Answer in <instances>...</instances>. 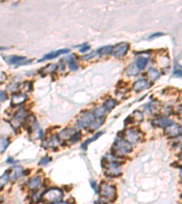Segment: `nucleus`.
Masks as SVG:
<instances>
[{
  "mask_svg": "<svg viewBox=\"0 0 182 204\" xmlns=\"http://www.w3.org/2000/svg\"><path fill=\"white\" fill-rule=\"evenodd\" d=\"M90 186L92 187V189L94 190V191H95L96 193L99 192V187L98 183H97L96 181H90Z\"/></svg>",
  "mask_w": 182,
  "mask_h": 204,
  "instance_id": "obj_32",
  "label": "nucleus"
},
{
  "mask_svg": "<svg viewBox=\"0 0 182 204\" xmlns=\"http://www.w3.org/2000/svg\"><path fill=\"white\" fill-rule=\"evenodd\" d=\"M7 61L10 64H15L17 67L18 66H21L24 64H28L32 62L31 60H27L26 57L24 56H18V55H12V56H7Z\"/></svg>",
  "mask_w": 182,
  "mask_h": 204,
  "instance_id": "obj_10",
  "label": "nucleus"
},
{
  "mask_svg": "<svg viewBox=\"0 0 182 204\" xmlns=\"http://www.w3.org/2000/svg\"><path fill=\"white\" fill-rule=\"evenodd\" d=\"M153 124L158 127H162V128H166L167 126L170 125L171 124H173V122L168 118L167 116H161V117H158L157 119H155V121L153 122Z\"/></svg>",
  "mask_w": 182,
  "mask_h": 204,
  "instance_id": "obj_12",
  "label": "nucleus"
},
{
  "mask_svg": "<svg viewBox=\"0 0 182 204\" xmlns=\"http://www.w3.org/2000/svg\"><path fill=\"white\" fill-rule=\"evenodd\" d=\"M24 172V170L21 166H16L11 170V173L9 175V179H11L12 181H16L17 179L20 177Z\"/></svg>",
  "mask_w": 182,
  "mask_h": 204,
  "instance_id": "obj_16",
  "label": "nucleus"
},
{
  "mask_svg": "<svg viewBox=\"0 0 182 204\" xmlns=\"http://www.w3.org/2000/svg\"><path fill=\"white\" fill-rule=\"evenodd\" d=\"M63 199V192L61 190L54 188L46 191L42 195V201L46 204H55L61 201Z\"/></svg>",
  "mask_w": 182,
  "mask_h": 204,
  "instance_id": "obj_4",
  "label": "nucleus"
},
{
  "mask_svg": "<svg viewBox=\"0 0 182 204\" xmlns=\"http://www.w3.org/2000/svg\"><path fill=\"white\" fill-rule=\"evenodd\" d=\"M98 119L94 114L90 111H85L82 112L81 115L78 117L77 119V124L78 126L81 127L83 129H90L95 130V125L97 124Z\"/></svg>",
  "mask_w": 182,
  "mask_h": 204,
  "instance_id": "obj_2",
  "label": "nucleus"
},
{
  "mask_svg": "<svg viewBox=\"0 0 182 204\" xmlns=\"http://www.w3.org/2000/svg\"><path fill=\"white\" fill-rule=\"evenodd\" d=\"M123 135L126 138V141L129 143H136L140 141L141 133L140 131L136 128H129L126 132H123Z\"/></svg>",
  "mask_w": 182,
  "mask_h": 204,
  "instance_id": "obj_7",
  "label": "nucleus"
},
{
  "mask_svg": "<svg viewBox=\"0 0 182 204\" xmlns=\"http://www.w3.org/2000/svg\"><path fill=\"white\" fill-rule=\"evenodd\" d=\"M165 134L169 137V138H174L177 137L179 135H180V132H181V127L180 125L177 124H171L170 125L167 126L164 130Z\"/></svg>",
  "mask_w": 182,
  "mask_h": 204,
  "instance_id": "obj_9",
  "label": "nucleus"
},
{
  "mask_svg": "<svg viewBox=\"0 0 182 204\" xmlns=\"http://www.w3.org/2000/svg\"><path fill=\"white\" fill-rule=\"evenodd\" d=\"M9 171H7L2 176H0V191L3 190V188L7 185L9 181Z\"/></svg>",
  "mask_w": 182,
  "mask_h": 204,
  "instance_id": "obj_23",
  "label": "nucleus"
},
{
  "mask_svg": "<svg viewBox=\"0 0 182 204\" xmlns=\"http://www.w3.org/2000/svg\"><path fill=\"white\" fill-rule=\"evenodd\" d=\"M128 49H129V44L127 42H122L117 44L115 46H112L111 53L116 58H122L127 54Z\"/></svg>",
  "mask_w": 182,
  "mask_h": 204,
  "instance_id": "obj_6",
  "label": "nucleus"
},
{
  "mask_svg": "<svg viewBox=\"0 0 182 204\" xmlns=\"http://www.w3.org/2000/svg\"><path fill=\"white\" fill-rule=\"evenodd\" d=\"M147 62H148L147 58H146V57H139L136 60L135 65H136V67L137 68V70L139 71V70H142V69L145 68L146 66H147Z\"/></svg>",
  "mask_w": 182,
  "mask_h": 204,
  "instance_id": "obj_21",
  "label": "nucleus"
},
{
  "mask_svg": "<svg viewBox=\"0 0 182 204\" xmlns=\"http://www.w3.org/2000/svg\"><path fill=\"white\" fill-rule=\"evenodd\" d=\"M27 116H26V111L24 108H21L20 110H18L17 114L13 116L12 120H11V124L15 129H18V127L21 125V124L26 120Z\"/></svg>",
  "mask_w": 182,
  "mask_h": 204,
  "instance_id": "obj_8",
  "label": "nucleus"
},
{
  "mask_svg": "<svg viewBox=\"0 0 182 204\" xmlns=\"http://www.w3.org/2000/svg\"><path fill=\"white\" fill-rule=\"evenodd\" d=\"M55 204H73V203H71V202L68 201H59V202H56V203Z\"/></svg>",
  "mask_w": 182,
  "mask_h": 204,
  "instance_id": "obj_36",
  "label": "nucleus"
},
{
  "mask_svg": "<svg viewBox=\"0 0 182 204\" xmlns=\"http://www.w3.org/2000/svg\"><path fill=\"white\" fill-rule=\"evenodd\" d=\"M56 69H57V64H47L45 67H43L39 72L42 73V74H49L54 73Z\"/></svg>",
  "mask_w": 182,
  "mask_h": 204,
  "instance_id": "obj_20",
  "label": "nucleus"
},
{
  "mask_svg": "<svg viewBox=\"0 0 182 204\" xmlns=\"http://www.w3.org/2000/svg\"><path fill=\"white\" fill-rule=\"evenodd\" d=\"M101 166L105 169V175L108 177H118L121 174V164L116 158L114 160L104 157L101 160Z\"/></svg>",
  "mask_w": 182,
  "mask_h": 204,
  "instance_id": "obj_1",
  "label": "nucleus"
},
{
  "mask_svg": "<svg viewBox=\"0 0 182 204\" xmlns=\"http://www.w3.org/2000/svg\"><path fill=\"white\" fill-rule=\"evenodd\" d=\"M165 34L164 33H161V32H158V33H154V34H152L151 36H149V38L148 39H154V38H157V37H160V36H164Z\"/></svg>",
  "mask_w": 182,
  "mask_h": 204,
  "instance_id": "obj_34",
  "label": "nucleus"
},
{
  "mask_svg": "<svg viewBox=\"0 0 182 204\" xmlns=\"http://www.w3.org/2000/svg\"><path fill=\"white\" fill-rule=\"evenodd\" d=\"M27 100V95L25 94H14L11 100L12 106H16L18 105H22Z\"/></svg>",
  "mask_w": 182,
  "mask_h": 204,
  "instance_id": "obj_13",
  "label": "nucleus"
},
{
  "mask_svg": "<svg viewBox=\"0 0 182 204\" xmlns=\"http://www.w3.org/2000/svg\"><path fill=\"white\" fill-rule=\"evenodd\" d=\"M148 87V83L144 79H140V80H137L136 81L134 84H133V86H132V88L133 90L136 92V93H138V92H141V91H143V90H145Z\"/></svg>",
  "mask_w": 182,
  "mask_h": 204,
  "instance_id": "obj_15",
  "label": "nucleus"
},
{
  "mask_svg": "<svg viewBox=\"0 0 182 204\" xmlns=\"http://www.w3.org/2000/svg\"><path fill=\"white\" fill-rule=\"evenodd\" d=\"M99 193L101 197L108 200L109 201H115L117 199V189L113 185L108 184L104 181L100 183Z\"/></svg>",
  "mask_w": 182,
  "mask_h": 204,
  "instance_id": "obj_5",
  "label": "nucleus"
},
{
  "mask_svg": "<svg viewBox=\"0 0 182 204\" xmlns=\"http://www.w3.org/2000/svg\"><path fill=\"white\" fill-rule=\"evenodd\" d=\"M89 49H90V45H88V44H83V46L79 49V51H80L81 53H86V52L88 51Z\"/></svg>",
  "mask_w": 182,
  "mask_h": 204,
  "instance_id": "obj_33",
  "label": "nucleus"
},
{
  "mask_svg": "<svg viewBox=\"0 0 182 204\" xmlns=\"http://www.w3.org/2000/svg\"><path fill=\"white\" fill-rule=\"evenodd\" d=\"M58 142H59V141H58L57 136L54 135L51 138H48L47 140H45L43 142V146L46 148H53V147L57 146Z\"/></svg>",
  "mask_w": 182,
  "mask_h": 204,
  "instance_id": "obj_17",
  "label": "nucleus"
},
{
  "mask_svg": "<svg viewBox=\"0 0 182 204\" xmlns=\"http://www.w3.org/2000/svg\"><path fill=\"white\" fill-rule=\"evenodd\" d=\"M137 68L136 67V65L135 64H132V65H130L129 67H128V69L127 70V74L128 75H136V74H137Z\"/></svg>",
  "mask_w": 182,
  "mask_h": 204,
  "instance_id": "obj_29",
  "label": "nucleus"
},
{
  "mask_svg": "<svg viewBox=\"0 0 182 204\" xmlns=\"http://www.w3.org/2000/svg\"><path fill=\"white\" fill-rule=\"evenodd\" d=\"M134 122H135V121H134V119H133V117H132V116H128V117H127V119H126V120L124 121V123H125V124H127H127H133Z\"/></svg>",
  "mask_w": 182,
  "mask_h": 204,
  "instance_id": "obj_35",
  "label": "nucleus"
},
{
  "mask_svg": "<svg viewBox=\"0 0 182 204\" xmlns=\"http://www.w3.org/2000/svg\"><path fill=\"white\" fill-rule=\"evenodd\" d=\"M81 137H82L81 132H77V133H75L72 137L68 140V141H69V143H76L77 142L80 141Z\"/></svg>",
  "mask_w": 182,
  "mask_h": 204,
  "instance_id": "obj_27",
  "label": "nucleus"
},
{
  "mask_svg": "<svg viewBox=\"0 0 182 204\" xmlns=\"http://www.w3.org/2000/svg\"><path fill=\"white\" fill-rule=\"evenodd\" d=\"M103 133H104V132H99V133H96V134H95V135H94V136H93L92 138H89L88 140L85 141V142H84V143L82 144V149L86 151V150H87V148H88V144H89L90 142H95V141H96L97 139H99L100 136H101V135L103 134Z\"/></svg>",
  "mask_w": 182,
  "mask_h": 204,
  "instance_id": "obj_22",
  "label": "nucleus"
},
{
  "mask_svg": "<svg viewBox=\"0 0 182 204\" xmlns=\"http://www.w3.org/2000/svg\"><path fill=\"white\" fill-rule=\"evenodd\" d=\"M69 52L68 49H60V50H57V51H53V52H50L49 54H45L40 60H38V62H43L46 60H50V59H54L56 57L59 56L60 54H67Z\"/></svg>",
  "mask_w": 182,
  "mask_h": 204,
  "instance_id": "obj_11",
  "label": "nucleus"
},
{
  "mask_svg": "<svg viewBox=\"0 0 182 204\" xmlns=\"http://www.w3.org/2000/svg\"><path fill=\"white\" fill-rule=\"evenodd\" d=\"M68 67L71 71H76L78 70V64H77L76 60L74 58H69V61H68Z\"/></svg>",
  "mask_w": 182,
  "mask_h": 204,
  "instance_id": "obj_28",
  "label": "nucleus"
},
{
  "mask_svg": "<svg viewBox=\"0 0 182 204\" xmlns=\"http://www.w3.org/2000/svg\"><path fill=\"white\" fill-rule=\"evenodd\" d=\"M8 94L5 91H1L0 90V102H5L8 100Z\"/></svg>",
  "mask_w": 182,
  "mask_h": 204,
  "instance_id": "obj_31",
  "label": "nucleus"
},
{
  "mask_svg": "<svg viewBox=\"0 0 182 204\" xmlns=\"http://www.w3.org/2000/svg\"><path fill=\"white\" fill-rule=\"evenodd\" d=\"M9 140L7 138H0V153L4 152L7 150L9 145Z\"/></svg>",
  "mask_w": 182,
  "mask_h": 204,
  "instance_id": "obj_26",
  "label": "nucleus"
},
{
  "mask_svg": "<svg viewBox=\"0 0 182 204\" xmlns=\"http://www.w3.org/2000/svg\"><path fill=\"white\" fill-rule=\"evenodd\" d=\"M41 184V179L39 176H35L32 179H30L27 182V187L30 189V190H35L37 187Z\"/></svg>",
  "mask_w": 182,
  "mask_h": 204,
  "instance_id": "obj_19",
  "label": "nucleus"
},
{
  "mask_svg": "<svg viewBox=\"0 0 182 204\" xmlns=\"http://www.w3.org/2000/svg\"><path fill=\"white\" fill-rule=\"evenodd\" d=\"M132 150H133L132 144L122 138L116 139L112 146L113 155L118 157H122L126 154H128L132 151Z\"/></svg>",
  "mask_w": 182,
  "mask_h": 204,
  "instance_id": "obj_3",
  "label": "nucleus"
},
{
  "mask_svg": "<svg viewBox=\"0 0 182 204\" xmlns=\"http://www.w3.org/2000/svg\"><path fill=\"white\" fill-rule=\"evenodd\" d=\"M78 131L75 128H67V129H65L63 131H61L59 133V134H58V136L62 140H69Z\"/></svg>",
  "mask_w": 182,
  "mask_h": 204,
  "instance_id": "obj_14",
  "label": "nucleus"
},
{
  "mask_svg": "<svg viewBox=\"0 0 182 204\" xmlns=\"http://www.w3.org/2000/svg\"><path fill=\"white\" fill-rule=\"evenodd\" d=\"M147 76H148V78L152 82H154V81H156L159 77V73L155 68H150L148 70V73H147Z\"/></svg>",
  "mask_w": 182,
  "mask_h": 204,
  "instance_id": "obj_24",
  "label": "nucleus"
},
{
  "mask_svg": "<svg viewBox=\"0 0 182 204\" xmlns=\"http://www.w3.org/2000/svg\"><path fill=\"white\" fill-rule=\"evenodd\" d=\"M111 51H112V46L111 45H107V46H103V47L99 48L97 51V54H99L100 55H107V54L111 53Z\"/></svg>",
  "mask_w": 182,
  "mask_h": 204,
  "instance_id": "obj_25",
  "label": "nucleus"
},
{
  "mask_svg": "<svg viewBox=\"0 0 182 204\" xmlns=\"http://www.w3.org/2000/svg\"><path fill=\"white\" fill-rule=\"evenodd\" d=\"M5 49H7L6 47H0V50H5Z\"/></svg>",
  "mask_w": 182,
  "mask_h": 204,
  "instance_id": "obj_38",
  "label": "nucleus"
},
{
  "mask_svg": "<svg viewBox=\"0 0 182 204\" xmlns=\"http://www.w3.org/2000/svg\"><path fill=\"white\" fill-rule=\"evenodd\" d=\"M117 105H118V102L115 100V99H112V98H109L108 100H106L105 102H104V104H103V106L102 108L105 110V111H107V112H109V111H111L113 108H115V107L117 106Z\"/></svg>",
  "mask_w": 182,
  "mask_h": 204,
  "instance_id": "obj_18",
  "label": "nucleus"
},
{
  "mask_svg": "<svg viewBox=\"0 0 182 204\" xmlns=\"http://www.w3.org/2000/svg\"><path fill=\"white\" fill-rule=\"evenodd\" d=\"M51 160H52L51 157H49V156H45V157H43V158L40 160V161L38 162V164H39L40 166H45L47 163H49V162L51 161Z\"/></svg>",
  "mask_w": 182,
  "mask_h": 204,
  "instance_id": "obj_30",
  "label": "nucleus"
},
{
  "mask_svg": "<svg viewBox=\"0 0 182 204\" xmlns=\"http://www.w3.org/2000/svg\"><path fill=\"white\" fill-rule=\"evenodd\" d=\"M96 204H107V203H105V202H101V201H98V202H96Z\"/></svg>",
  "mask_w": 182,
  "mask_h": 204,
  "instance_id": "obj_37",
  "label": "nucleus"
}]
</instances>
